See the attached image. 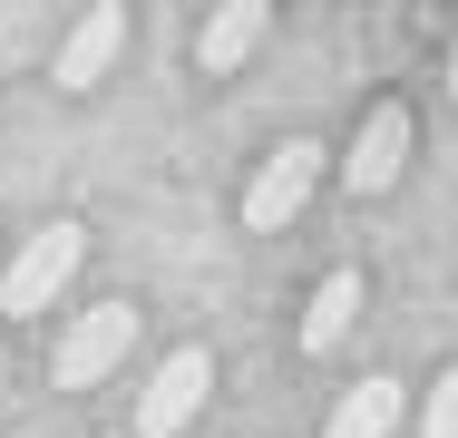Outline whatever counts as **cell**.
<instances>
[{
	"instance_id": "cell-8",
	"label": "cell",
	"mask_w": 458,
	"mask_h": 438,
	"mask_svg": "<svg viewBox=\"0 0 458 438\" xmlns=\"http://www.w3.org/2000/svg\"><path fill=\"white\" fill-rule=\"evenodd\" d=\"M352 322H361V273H322V292L302 312V350H342Z\"/></svg>"
},
{
	"instance_id": "cell-9",
	"label": "cell",
	"mask_w": 458,
	"mask_h": 438,
	"mask_svg": "<svg viewBox=\"0 0 458 438\" xmlns=\"http://www.w3.org/2000/svg\"><path fill=\"white\" fill-rule=\"evenodd\" d=\"M390 429H400V380H361V390H342L322 438H390Z\"/></svg>"
},
{
	"instance_id": "cell-11",
	"label": "cell",
	"mask_w": 458,
	"mask_h": 438,
	"mask_svg": "<svg viewBox=\"0 0 458 438\" xmlns=\"http://www.w3.org/2000/svg\"><path fill=\"white\" fill-rule=\"evenodd\" d=\"M449 88H458V59H449Z\"/></svg>"
},
{
	"instance_id": "cell-2",
	"label": "cell",
	"mask_w": 458,
	"mask_h": 438,
	"mask_svg": "<svg viewBox=\"0 0 458 438\" xmlns=\"http://www.w3.org/2000/svg\"><path fill=\"white\" fill-rule=\"evenodd\" d=\"M312 185H322V147H312V137H283L274 156L254 166V185H244V224H254V234H283V224L312 205Z\"/></svg>"
},
{
	"instance_id": "cell-6",
	"label": "cell",
	"mask_w": 458,
	"mask_h": 438,
	"mask_svg": "<svg viewBox=\"0 0 458 438\" xmlns=\"http://www.w3.org/2000/svg\"><path fill=\"white\" fill-rule=\"evenodd\" d=\"M117 49H127V10H117V0H98L89 20H79L69 39H59V59H49V79H59V88H98L107 69H117Z\"/></svg>"
},
{
	"instance_id": "cell-5",
	"label": "cell",
	"mask_w": 458,
	"mask_h": 438,
	"mask_svg": "<svg viewBox=\"0 0 458 438\" xmlns=\"http://www.w3.org/2000/svg\"><path fill=\"white\" fill-rule=\"evenodd\" d=\"M400 166H410V107L380 97V107L361 117V137H352V156H342V185H352V195H390Z\"/></svg>"
},
{
	"instance_id": "cell-7",
	"label": "cell",
	"mask_w": 458,
	"mask_h": 438,
	"mask_svg": "<svg viewBox=\"0 0 458 438\" xmlns=\"http://www.w3.org/2000/svg\"><path fill=\"white\" fill-rule=\"evenodd\" d=\"M264 29H274V10H264V0H225V10L195 29V69H205V79H234V69L264 49Z\"/></svg>"
},
{
	"instance_id": "cell-3",
	"label": "cell",
	"mask_w": 458,
	"mask_h": 438,
	"mask_svg": "<svg viewBox=\"0 0 458 438\" xmlns=\"http://www.w3.org/2000/svg\"><path fill=\"white\" fill-rule=\"evenodd\" d=\"M127 341H137V312H127V302H98V312H79V322L59 332L49 380H59V390H89V380H107V370L127 360Z\"/></svg>"
},
{
	"instance_id": "cell-4",
	"label": "cell",
	"mask_w": 458,
	"mask_h": 438,
	"mask_svg": "<svg viewBox=\"0 0 458 438\" xmlns=\"http://www.w3.org/2000/svg\"><path fill=\"white\" fill-rule=\"evenodd\" d=\"M205 390H215V360H205V341H185L157 360V380L137 390V438H176L195 409H205Z\"/></svg>"
},
{
	"instance_id": "cell-1",
	"label": "cell",
	"mask_w": 458,
	"mask_h": 438,
	"mask_svg": "<svg viewBox=\"0 0 458 438\" xmlns=\"http://www.w3.org/2000/svg\"><path fill=\"white\" fill-rule=\"evenodd\" d=\"M79 254H89V234H79V224H39V234L10 254V273H0V312H10V322H39V312L69 292Z\"/></svg>"
},
{
	"instance_id": "cell-10",
	"label": "cell",
	"mask_w": 458,
	"mask_h": 438,
	"mask_svg": "<svg viewBox=\"0 0 458 438\" xmlns=\"http://www.w3.org/2000/svg\"><path fill=\"white\" fill-rule=\"evenodd\" d=\"M420 438H458V360L429 380V400H420Z\"/></svg>"
}]
</instances>
